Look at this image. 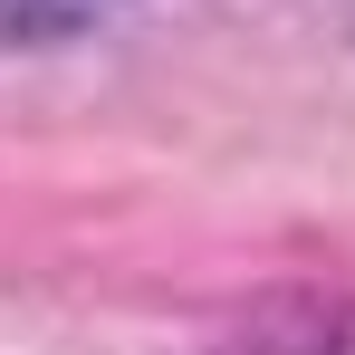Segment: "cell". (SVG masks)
<instances>
[{
  "label": "cell",
  "mask_w": 355,
  "mask_h": 355,
  "mask_svg": "<svg viewBox=\"0 0 355 355\" xmlns=\"http://www.w3.org/2000/svg\"><path fill=\"white\" fill-rule=\"evenodd\" d=\"M116 0H0V39L10 49H39V39H67L87 19H106Z\"/></svg>",
  "instance_id": "1"
}]
</instances>
